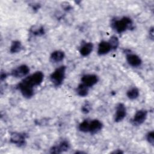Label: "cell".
Instances as JSON below:
<instances>
[{"label":"cell","mask_w":154,"mask_h":154,"mask_svg":"<svg viewBox=\"0 0 154 154\" xmlns=\"http://www.w3.org/2000/svg\"><path fill=\"white\" fill-rule=\"evenodd\" d=\"M108 42L111 46V50H115L118 48L119 45V41L117 37L115 35L112 36Z\"/></svg>","instance_id":"cell-20"},{"label":"cell","mask_w":154,"mask_h":154,"mask_svg":"<svg viewBox=\"0 0 154 154\" xmlns=\"http://www.w3.org/2000/svg\"><path fill=\"white\" fill-rule=\"evenodd\" d=\"M26 136L25 134L19 132H12L10 135V141L15 145L22 147L26 144Z\"/></svg>","instance_id":"cell-4"},{"label":"cell","mask_w":154,"mask_h":154,"mask_svg":"<svg viewBox=\"0 0 154 154\" xmlns=\"http://www.w3.org/2000/svg\"><path fill=\"white\" fill-rule=\"evenodd\" d=\"M30 32L34 35L41 36L45 34V30L43 26H34L30 29Z\"/></svg>","instance_id":"cell-18"},{"label":"cell","mask_w":154,"mask_h":154,"mask_svg":"<svg viewBox=\"0 0 154 154\" xmlns=\"http://www.w3.org/2000/svg\"><path fill=\"white\" fill-rule=\"evenodd\" d=\"M123 153V152L119 149H117V150H114V152H112V153Z\"/></svg>","instance_id":"cell-26"},{"label":"cell","mask_w":154,"mask_h":154,"mask_svg":"<svg viewBox=\"0 0 154 154\" xmlns=\"http://www.w3.org/2000/svg\"><path fill=\"white\" fill-rule=\"evenodd\" d=\"M147 116V111L144 109H140L136 112L131 120V123L134 126H138L143 124Z\"/></svg>","instance_id":"cell-5"},{"label":"cell","mask_w":154,"mask_h":154,"mask_svg":"<svg viewBox=\"0 0 154 154\" xmlns=\"http://www.w3.org/2000/svg\"><path fill=\"white\" fill-rule=\"evenodd\" d=\"M98 80L99 78L97 75L94 74H87L82 76L81 83L90 88L98 82Z\"/></svg>","instance_id":"cell-10"},{"label":"cell","mask_w":154,"mask_h":154,"mask_svg":"<svg viewBox=\"0 0 154 154\" xmlns=\"http://www.w3.org/2000/svg\"><path fill=\"white\" fill-rule=\"evenodd\" d=\"M65 54L62 51H55L51 54L50 59L54 63H58L64 59Z\"/></svg>","instance_id":"cell-15"},{"label":"cell","mask_w":154,"mask_h":154,"mask_svg":"<svg viewBox=\"0 0 154 154\" xmlns=\"http://www.w3.org/2000/svg\"><path fill=\"white\" fill-rule=\"evenodd\" d=\"M139 90L136 87H132L128 90L126 92L127 97L131 100L137 99L139 96Z\"/></svg>","instance_id":"cell-19"},{"label":"cell","mask_w":154,"mask_h":154,"mask_svg":"<svg viewBox=\"0 0 154 154\" xmlns=\"http://www.w3.org/2000/svg\"><path fill=\"white\" fill-rule=\"evenodd\" d=\"M44 78L43 73L40 71L35 72L32 75L26 77L22 81L27 85L34 87L35 86L39 85L43 81Z\"/></svg>","instance_id":"cell-3"},{"label":"cell","mask_w":154,"mask_h":154,"mask_svg":"<svg viewBox=\"0 0 154 154\" xmlns=\"http://www.w3.org/2000/svg\"><path fill=\"white\" fill-rule=\"evenodd\" d=\"M102 123L97 119H94L89 122L88 132L91 134H95L99 132L102 129Z\"/></svg>","instance_id":"cell-12"},{"label":"cell","mask_w":154,"mask_h":154,"mask_svg":"<svg viewBox=\"0 0 154 154\" xmlns=\"http://www.w3.org/2000/svg\"><path fill=\"white\" fill-rule=\"evenodd\" d=\"M153 33H154V31H153V27H151L150 29H149V38L153 40Z\"/></svg>","instance_id":"cell-24"},{"label":"cell","mask_w":154,"mask_h":154,"mask_svg":"<svg viewBox=\"0 0 154 154\" xmlns=\"http://www.w3.org/2000/svg\"><path fill=\"white\" fill-rule=\"evenodd\" d=\"M17 88L20 90L22 96L26 99H29L34 95V87L27 85L22 81L18 84Z\"/></svg>","instance_id":"cell-6"},{"label":"cell","mask_w":154,"mask_h":154,"mask_svg":"<svg viewBox=\"0 0 154 154\" xmlns=\"http://www.w3.org/2000/svg\"><path fill=\"white\" fill-rule=\"evenodd\" d=\"M126 61L129 65L134 67H138L142 64V60L139 56L130 52L126 53Z\"/></svg>","instance_id":"cell-11"},{"label":"cell","mask_w":154,"mask_h":154,"mask_svg":"<svg viewBox=\"0 0 154 154\" xmlns=\"http://www.w3.org/2000/svg\"><path fill=\"white\" fill-rule=\"evenodd\" d=\"M70 148V144L66 140H61L57 144L54 145L50 149L51 153H61L67 151Z\"/></svg>","instance_id":"cell-7"},{"label":"cell","mask_w":154,"mask_h":154,"mask_svg":"<svg viewBox=\"0 0 154 154\" xmlns=\"http://www.w3.org/2000/svg\"><path fill=\"white\" fill-rule=\"evenodd\" d=\"M93 49V45L91 42H85L82 45L80 48L79 52L83 57L88 56Z\"/></svg>","instance_id":"cell-14"},{"label":"cell","mask_w":154,"mask_h":154,"mask_svg":"<svg viewBox=\"0 0 154 154\" xmlns=\"http://www.w3.org/2000/svg\"><path fill=\"white\" fill-rule=\"evenodd\" d=\"M146 140L152 146H153V144H154V132H153V131H151L147 134Z\"/></svg>","instance_id":"cell-23"},{"label":"cell","mask_w":154,"mask_h":154,"mask_svg":"<svg viewBox=\"0 0 154 154\" xmlns=\"http://www.w3.org/2000/svg\"><path fill=\"white\" fill-rule=\"evenodd\" d=\"M91 108V105L88 102H85L81 107V111L84 114L88 113Z\"/></svg>","instance_id":"cell-22"},{"label":"cell","mask_w":154,"mask_h":154,"mask_svg":"<svg viewBox=\"0 0 154 154\" xmlns=\"http://www.w3.org/2000/svg\"><path fill=\"white\" fill-rule=\"evenodd\" d=\"M7 73L4 72H2L1 73V77H0V78H1V81H4L6 78H7Z\"/></svg>","instance_id":"cell-25"},{"label":"cell","mask_w":154,"mask_h":154,"mask_svg":"<svg viewBox=\"0 0 154 154\" xmlns=\"http://www.w3.org/2000/svg\"><path fill=\"white\" fill-rule=\"evenodd\" d=\"M88 87L85 86L82 83H81L78 85L76 89V93L78 96L81 97H85L87 96L88 94Z\"/></svg>","instance_id":"cell-17"},{"label":"cell","mask_w":154,"mask_h":154,"mask_svg":"<svg viewBox=\"0 0 154 154\" xmlns=\"http://www.w3.org/2000/svg\"><path fill=\"white\" fill-rule=\"evenodd\" d=\"M66 67L65 66H61L57 68L50 75V79L55 87L60 86L66 76Z\"/></svg>","instance_id":"cell-2"},{"label":"cell","mask_w":154,"mask_h":154,"mask_svg":"<svg viewBox=\"0 0 154 154\" xmlns=\"http://www.w3.org/2000/svg\"><path fill=\"white\" fill-rule=\"evenodd\" d=\"M29 72V68L26 64L20 65L14 69L11 72V75L14 78H19L25 76Z\"/></svg>","instance_id":"cell-8"},{"label":"cell","mask_w":154,"mask_h":154,"mask_svg":"<svg viewBox=\"0 0 154 154\" xmlns=\"http://www.w3.org/2000/svg\"><path fill=\"white\" fill-rule=\"evenodd\" d=\"M111 27L117 32L122 33L128 29L133 28V22L131 18L124 16L120 19H113L111 23Z\"/></svg>","instance_id":"cell-1"},{"label":"cell","mask_w":154,"mask_h":154,"mask_svg":"<svg viewBox=\"0 0 154 154\" xmlns=\"http://www.w3.org/2000/svg\"><path fill=\"white\" fill-rule=\"evenodd\" d=\"M89 122L87 120H84L78 126L79 130L82 132H88L89 131Z\"/></svg>","instance_id":"cell-21"},{"label":"cell","mask_w":154,"mask_h":154,"mask_svg":"<svg viewBox=\"0 0 154 154\" xmlns=\"http://www.w3.org/2000/svg\"><path fill=\"white\" fill-rule=\"evenodd\" d=\"M110 51H111V46L106 41H102L99 43L97 49V54L99 55H103L108 54Z\"/></svg>","instance_id":"cell-13"},{"label":"cell","mask_w":154,"mask_h":154,"mask_svg":"<svg viewBox=\"0 0 154 154\" xmlns=\"http://www.w3.org/2000/svg\"><path fill=\"white\" fill-rule=\"evenodd\" d=\"M126 115V108L125 105L122 103H119L116 106V113L114 116V122H120L122 121Z\"/></svg>","instance_id":"cell-9"},{"label":"cell","mask_w":154,"mask_h":154,"mask_svg":"<svg viewBox=\"0 0 154 154\" xmlns=\"http://www.w3.org/2000/svg\"><path fill=\"white\" fill-rule=\"evenodd\" d=\"M23 49L22 45L21 42L19 40H14L12 42L11 46L10 48V51L12 54L17 53L22 51Z\"/></svg>","instance_id":"cell-16"}]
</instances>
